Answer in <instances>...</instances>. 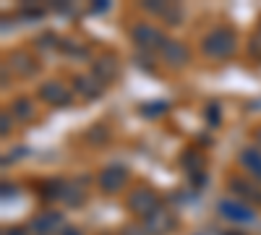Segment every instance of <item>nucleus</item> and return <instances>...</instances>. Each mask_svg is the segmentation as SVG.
Instances as JSON below:
<instances>
[{"label":"nucleus","instance_id":"nucleus-11","mask_svg":"<svg viewBox=\"0 0 261 235\" xmlns=\"http://www.w3.org/2000/svg\"><path fill=\"white\" fill-rule=\"evenodd\" d=\"M92 73L102 81V84H110L118 79V60L113 55H99L92 60Z\"/></svg>","mask_w":261,"mask_h":235},{"label":"nucleus","instance_id":"nucleus-26","mask_svg":"<svg viewBox=\"0 0 261 235\" xmlns=\"http://www.w3.org/2000/svg\"><path fill=\"white\" fill-rule=\"evenodd\" d=\"M227 235H241V232H227Z\"/></svg>","mask_w":261,"mask_h":235},{"label":"nucleus","instance_id":"nucleus-8","mask_svg":"<svg viewBox=\"0 0 261 235\" xmlns=\"http://www.w3.org/2000/svg\"><path fill=\"white\" fill-rule=\"evenodd\" d=\"M144 227L149 230V235H165L175 227V215L165 206H157L151 215L144 220Z\"/></svg>","mask_w":261,"mask_h":235},{"label":"nucleus","instance_id":"nucleus-6","mask_svg":"<svg viewBox=\"0 0 261 235\" xmlns=\"http://www.w3.org/2000/svg\"><path fill=\"white\" fill-rule=\"evenodd\" d=\"M65 225H63V215H60V212H42V215H37L29 222V235H55Z\"/></svg>","mask_w":261,"mask_h":235},{"label":"nucleus","instance_id":"nucleus-10","mask_svg":"<svg viewBox=\"0 0 261 235\" xmlns=\"http://www.w3.org/2000/svg\"><path fill=\"white\" fill-rule=\"evenodd\" d=\"M102 89H105V84L94 73H79L73 79V94H79L81 99H94L102 94Z\"/></svg>","mask_w":261,"mask_h":235},{"label":"nucleus","instance_id":"nucleus-23","mask_svg":"<svg viewBox=\"0 0 261 235\" xmlns=\"http://www.w3.org/2000/svg\"><path fill=\"white\" fill-rule=\"evenodd\" d=\"M60 235H81V230H79V227H63Z\"/></svg>","mask_w":261,"mask_h":235},{"label":"nucleus","instance_id":"nucleus-25","mask_svg":"<svg viewBox=\"0 0 261 235\" xmlns=\"http://www.w3.org/2000/svg\"><path fill=\"white\" fill-rule=\"evenodd\" d=\"M253 139H256V144H253V146H258V149H261V128H258L256 134H253Z\"/></svg>","mask_w":261,"mask_h":235},{"label":"nucleus","instance_id":"nucleus-19","mask_svg":"<svg viewBox=\"0 0 261 235\" xmlns=\"http://www.w3.org/2000/svg\"><path fill=\"white\" fill-rule=\"evenodd\" d=\"M11 125H13V120H11V113L6 110L3 115H0V134H3V136H8V131H11Z\"/></svg>","mask_w":261,"mask_h":235},{"label":"nucleus","instance_id":"nucleus-5","mask_svg":"<svg viewBox=\"0 0 261 235\" xmlns=\"http://www.w3.org/2000/svg\"><path fill=\"white\" fill-rule=\"evenodd\" d=\"M217 212H220V217L230 220V222H253L256 215L251 212L248 204L243 201H235V199H222L217 201Z\"/></svg>","mask_w":261,"mask_h":235},{"label":"nucleus","instance_id":"nucleus-13","mask_svg":"<svg viewBox=\"0 0 261 235\" xmlns=\"http://www.w3.org/2000/svg\"><path fill=\"white\" fill-rule=\"evenodd\" d=\"M8 68H13L18 76H32L34 71H37V60L32 58V53H24V50H16L11 58H8V63H6Z\"/></svg>","mask_w":261,"mask_h":235},{"label":"nucleus","instance_id":"nucleus-18","mask_svg":"<svg viewBox=\"0 0 261 235\" xmlns=\"http://www.w3.org/2000/svg\"><path fill=\"white\" fill-rule=\"evenodd\" d=\"M58 42H60V39H58V37L50 32V34H42V37L37 39V47H39V50H50V47L55 50V47H60Z\"/></svg>","mask_w":261,"mask_h":235},{"label":"nucleus","instance_id":"nucleus-20","mask_svg":"<svg viewBox=\"0 0 261 235\" xmlns=\"http://www.w3.org/2000/svg\"><path fill=\"white\" fill-rule=\"evenodd\" d=\"M141 8H144V11H149V13L162 16V13H165V8H167V3H144Z\"/></svg>","mask_w":261,"mask_h":235},{"label":"nucleus","instance_id":"nucleus-24","mask_svg":"<svg viewBox=\"0 0 261 235\" xmlns=\"http://www.w3.org/2000/svg\"><path fill=\"white\" fill-rule=\"evenodd\" d=\"M209 120H212V125L217 123V113H214V105H212V108H209Z\"/></svg>","mask_w":261,"mask_h":235},{"label":"nucleus","instance_id":"nucleus-12","mask_svg":"<svg viewBox=\"0 0 261 235\" xmlns=\"http://www.w3.org/2000/svg\"><path fill=\"white\" fill-rule=\"evenodd\" d=\"M238 162L246 173L256 180H261V149L258 146H246L241 149V154H238Z\"/></svg>","mask_w":261,"mask_h":235},{"label":"nucleus","instance_id":"nucleus-9","mask_svg":"<svg viewBox=\"0 0 261 235\" xmlns=\"http://www.w3.org/2000/svg\"><path fill=\"white\" fill-rule=\"evenodd\" d=\"M160 55L170 68H183V66L191 63V50L183 45V42H175V39H167L165 47L160 50Z\"/></svg>","mask_w":261,"mask_h":235},{"label":"nucleus","instance_id":"nucleus-15","mask_svg":"<svg viewBox=\"0 0 261 235\" xmlns=\"http://www.w3.org/2000/svg\"><path fill=\"white\" fill-rule=\"evenodd\" d=\"M11 115L16 118V120H32V115H34V105H32V99H16L13 105H11Z\"/></svg>","mask_w":261,"mask_h":235},{"label":"nucleus","instance_id":"nucleus-4","mask_svg":"<svg viewBox=\"0 0 261 235\" xmlns=\"http://www.w3.org/2000/svg\"><path fill=\"white\" fill-rule=\"evenodd\" d=\"M157 206H160V199H157L154 191H149V188H136L134 194L128 196V209L134 212V215L144 217V220H146Z\"/></svg>","mask_w":261,"mask_h":235},{"label":"nucleus","instance_id":"nucleus-1","mask_svg":"<svg viewBox=\"0 0 261 235\" xmlns=\"http://www.w3.org/2000/svg\"><path fill=\"white\" fill-rule=\"evenodd\" d=\"M238 50V34L230 27H217L201 39V53L214 60H225Z\"/></svg>","mask_w":261,"mask_h":235},{"label":"nucleus","instance_id":"nucleus-16","mask_svg":"<svg viewBox=\"0 0 261 235\" xmlns=\"http://www.w3.org/2000/svg\"><path fill=\"white\" fill-rule=\"evenodd\" d=\"M86 199V194L79 188V186H71V183H65V191H63V201L65 204H73V206H81Z\"/></svg>","mask_w":261,"mask_h":235},{"label":"nucleus","instance_id":"nucleus-27","mask_svg":"<svg viewBox=\"0 0 261 235\" xmlns=\"http://www.w3.org/2000/svg\"><path fill=\"white\" fill-rule=\"evenodd\" d=\"M258 37H261V32H258Z\"/></svg>","mask_w":261,"mask_h":235},{"label":"nucleus","instance_id":"nucleus-14","mask_svg":"<svg viewBox=\"0 0 261 235\" xmlns=\"http://www.w3.org/2000/svg\"><path fill=\"white\" fill-rule=\"evenodd\" d=\"M230 188L235 191L238 196H243V199H248V201H253V204H261V191H258L256 186H251L248 180L232 178V180H230Z\"/></svg>","mask_w":261,"mask_h":235},{"label":"nucleus","instance_id":"nucleus-3","mask_svg":"<svg viewBox=\"0 0 261 235\" xmlns=\"http://www.w3.org/2000/svg\"><path fill=\"white\" fill-rule=\"evenodd\" d=\"M97 183L105 194H118V191H123L125 183H128V170L123 165H107L97 175Z\"/></svg>","mask_w":261,"mask_h":235},{"label":"nucleus","instance_id":"nucleus-17","mask_svg":"<svg viewBox=\"0 0 261 235\" xmlns=\"http://www.w3.org/2000/svg\"><path fill=\"white\" fill-rule=\"evenodd\" d=\"M167 27H178L180 24V18H183V8L178 6V3H167V8H165V13L160 16Z\"/></svg>","mask_w":261,"mask_h":235},{"label":"nucleus","instance_id":"nucleus-22","mask_svg":"<svg viewBox=\"0 0 261 235\" xmlns=\"http://www.w3.org/2000/svg\"><path fill=\"white\" fill-rule=\"evenodd\" d=\"M3 235H29V232H24L21 227H6V230H3Z\"/></svg>","mask_w":261,"mask_h":235},{"label":"nucleus","instance_id":"nucleus-7","mask_svg":"<svg viewBox=\"0 0 261 235\" xmlns=\"http://www.w3.org/2000/svg\"><path fill=\"white\" fill-rule=\"evenodd\" d=\"M39 94L45 102H50L53 108H63V105H68L73 99V89L65 87L63 81H45L39 87Z\"/></svg>","mask_w":261,"mask_h":235},{"label":"nucleus","instance_id":"nucleus-21","mask_svg":"<svg viewBox=\"0 0 261 235\" xmlns=\"http://www.w3.org/2000/svg\"><path fill=\"white\" fill-rule=\"evenodd\" d=\"M123 235H149V230L146 227H136V225H128V227H123Z\"/></svg>","mask_w":261,"mask_h":235},{"label":"nucleus","instance_id":"nucleus-2","mask_svg":"<svg viewBox=\"0 0 261 235\" xmlns=\"http://www.w3.org/2000/svg\"><path fill=\"white\" fill-rule=\"evenodd\" d=\"M130 37H134V45L139 53H160L165 47V42L167 37L157 29V27H151V24H136L134 32H130Z\"/></svg>","mask_w":261,"mask_h":235}]
</instances>
